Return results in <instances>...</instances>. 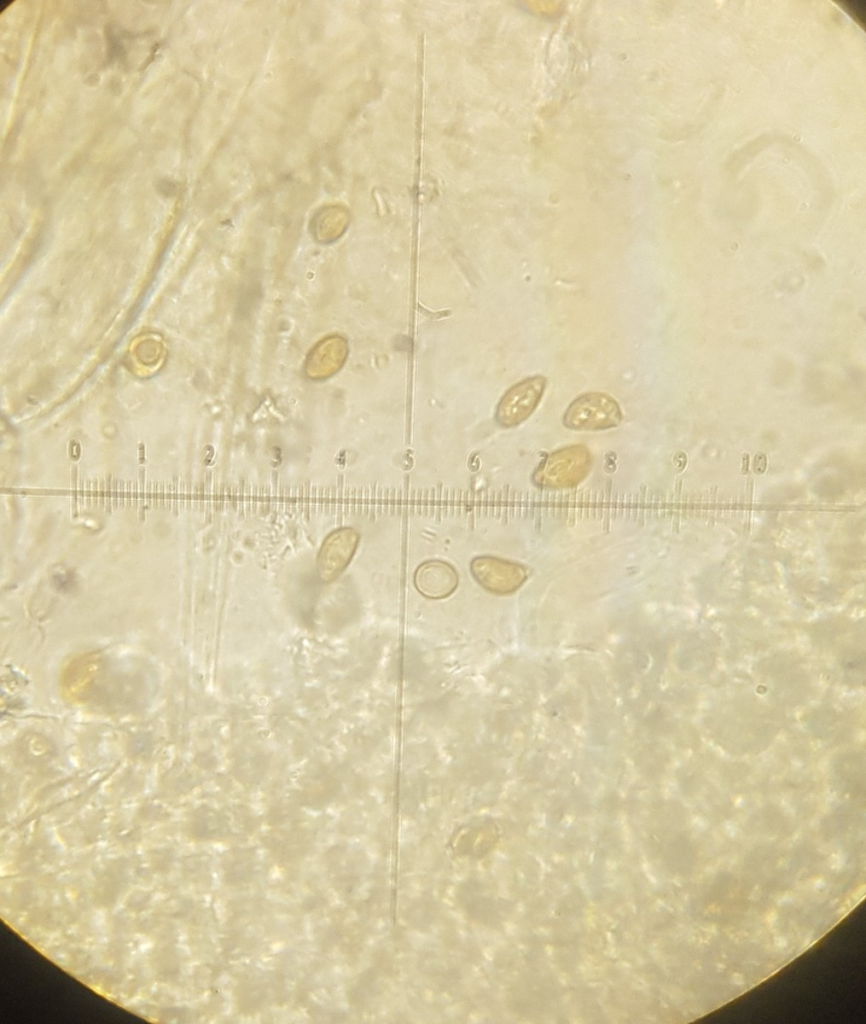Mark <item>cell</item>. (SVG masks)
I'll list each match as a JSON object with an SVG mask.
<instances>
[{
	"instance_id": "obj_7",
	"label": "cell",
	"mask_w": 866,
	"mask_h": 1024,
	"mask_svg": "<svg viewBox=\"0 0 866 1024\" xmlns=\"http://www.w3.org/2000/svg\"><path fill=\"white\" fill-rule=\"evenodd\" d=\"M742 473L743 474L749 473V454L748 453H744L743 454V458H742Z\"/></svg>"
},
{
	"instance_id": "obj_4",
	"label": "cell",
	"mask_w": 866,
	"mask_h": 1024,
	"mask_svg": "<svg viewBox=\"0 0 866 1024\" xmlns=\"http://www.w3.org/2000/svg\"><path fill=\"white\" fill-rule=\"evenodd\" d=\"M471 572L484 588L502 594L515 591L527 578V571L522 565L489 556L474 559Z\"/></svg>"
},
{
	"instance_id": "obj_1",
	"label": "cell",
	"mask_w": 866,
	"mask_h": 1024,
	"mask_svg": "<svg viewBox=\"0 0 866 1024\" xmlns=\"http://www.w3.org/2000/svg\"><path fill=\"white\" fill-rule=\"evenodd\" d=\"M622 420L617 401L601 392H589L577 397L567 408L563 424L572 430L592 431L616 427Z\"/></svg>"
},
{
	"instance_id": "obj_5",
	"label": "cell",
	"mask_w": 866,
	"mask_h": 1024,
	"mask_svg": "<svg viewBox=\"0 0 866 1024\" xmlns=\"http://www.w3.org/2000/svg\"><path fill=\"white\" fill-rule=\"evenodd\" d=\"M418 591L428 598L440 599L450 595L458 585L456 570L448 563L430 560L421 564L414 575Z\"/></svg>"
},
{
	"instance_id": "obj_6",
	"label": "cell",
	"mask_w": 866,
	"mask_h": 1024,
	"mask_svg": "<svg viewBox=\"0 0 866 1024\" xmlns=\"http://www.w3.org/2000/svg\"><path fill=\"white\" fill-rule=\"evenodd\" d=\"M753 488H754V481L752 480L751 475H749L748 482H747V490H746V492H747V496H748V504H749L750 510H751L752 498H753Z\"/></svg>"
},
{
	"instance_id": "obj_2",
	"label": "cell",
	"mask_w": 866,
	"mask_h": 1024,
	"mask_svg": "<svg viewBox=\"0 0 866 1024\" xmlns=\"http://www.w3.org/2000/svg\"><path fill=\"white\" fill-rule=\"evenodd\" d=\"M591 455L582 445L562 448L550 454L537 469L534 479L541 486L567 488L578 484L591 468Z\"/></svg>"
},
{
	"instance_id": "obj_3",
	"label": "cell",
	"mask_w": 866,
	"mask_h": 1024,
	"mask_svg": "<svg viewBox=\"0 0 866 1024\" xmlns=\"http://www.w3.org/2000/svg\"><path fill=\"white\" fill-rule=\"evenodd\" d=\"M545 386L543 376H535L513 386L498 405L496 419L499 424L515 426L529 417L537 407Z\"/></svg>"
}]
</instances>
